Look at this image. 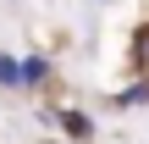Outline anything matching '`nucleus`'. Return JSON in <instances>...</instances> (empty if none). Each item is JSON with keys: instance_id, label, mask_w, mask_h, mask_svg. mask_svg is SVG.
Segmentation results:
<instances>
[{"instance_id": "1", "label": "nucleus", "mask_w": 149, "mask_h": 144, "mask_svg": "<svg viewBox=\"0 0 149 144\" xmlns=\"http://www.w3.org/2000/svg\"><path fill=\"white\" fill-rule=\"evenodd\" d=\"M17 83H22V89H44V83H50V55H39V50L17 55Z\"/></svg>"}, {"instance_id": "2", "label": "nucleus", "mask_w": 149, "mask_h": 144, "mask_svg": "<svg viewBox=\"0 0 149 144\" xmlns=\"http://www.w3.org/2000/svg\"><path fill=\"white\" fill-rule=\"evenodd\" d=\"M61 128H66V144H88L94 133H100V128H94V117H88V111H77V105H66V111H61Z\"/></svg>"}, {"instance_id": "3", "label": "nucleus", "mask_w": 149, "mask_h": 144, "mask_svg": "<svg viewBox=\"0 0 149 144\" xmlns=\"http://www.w3.org/2000/svg\"><path fill=\"white\" fill-rule=\"evenodd\" d=\"M111 105H116V111H138V105H149V83H127L122 94H111Z\"/></svg>"}, {"instance_id": "4", "label": "nucleus", "mask_w": 149, "mask_h": 144, "mask_svg": "<svg viewBox=\"0 0 149 144\" xmlns=\"http://www.w3.org/2000/svg\"><path fill=\"white\" fill-rule=\"evenodd\" d=\"M0 89H6V94H22V83H17V55H6V50H0Z\"/></svg>"}]
</instances>
